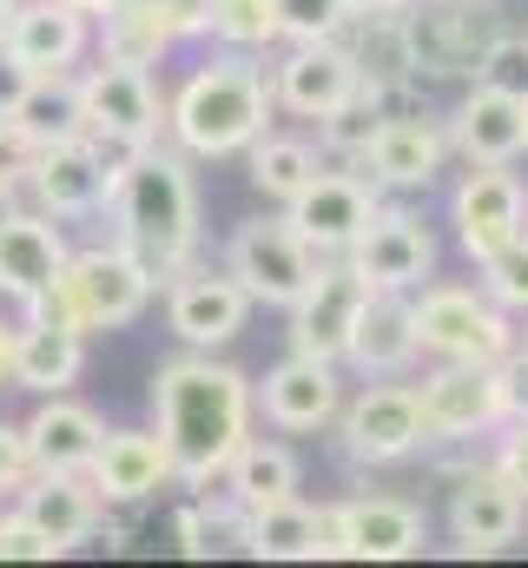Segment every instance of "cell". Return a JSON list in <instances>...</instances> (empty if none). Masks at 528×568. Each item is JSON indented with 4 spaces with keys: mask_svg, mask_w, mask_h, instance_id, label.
Wrapping results in <instances>:
<instances>
[{
    "mask_svg": "<svg viewBox=\"0 0 528 568\" xmlns=\"http://www.w3.org/2000/svg\"><path fill=\"white\" fill-rule=\"evenodd\" d=\"M106 212L120 225L113 245H126L152 278H179L192 265V252H199V192H192V172L172 152L139 145L113 172Z\"/></svg>",
    "mask_w": 528,
    "mask_h": 568,
    "instance_id": "obj_2",
    "label": "cell"
},
{
    "mask_svg": "<svg viewBox=\"0 0 528 568\" xmlns=\"http://www.w3.org/2000/svg\"><path fill=\"white\" fill-rule=\"evenodd\" d=\"M80 13H113V7H126V0H73Z\"/></svg>",
    "mask_w": 528,
    "mask_h": 568,
    "instance_id": "obj_48",
    "label": "cell"
},
{
    "mask_svg": "<svg viewBox=\"0 0 528 568\" xmlns=\"http://www.w3.org/2000/svg\"><path fill=\"white\" fill-rule=\"evenodd\" d=\"M13 7H20V0H0V27H7V13H13Z\"/></svg>",
    "mask_w": 528,
    "mask_h": 568,
    "instance_id": "obj_49",
    "label": "cell"
},
{
    "mask_svg": "<svg viewBox=\"0 0 528 568\" xmlns=\"http://www.w3.org/2000/svg\"><path fill=\"white\" fill-rule=\"evenodd\" d=\"M423 424L429 443H469L483 429L502 424V390H496V364H436L423 384Z\"/></svg>",
    "mask_w": 528,
    "mask_h": 568,
    "instance_id": "obj_14",
    "label": "cell"
},
{
    "mask_svg": "<svg viewBox=\"0 0 528 568\" xmlns=\"http://www.w3.org/2000/svg\"><path fill=\"white\" fill-rule=\"evenodd\" d=\"M271 113H277L271 73L252 67L245 53H225V60H205L179 87V100L165 106V126L199 159H232V152H252V140L271 133Z\"/></svg>",
    "mask_w": 528,
    "mask_h": 568,
    "instance_id": "obj_3",
    "label": "cell"
},
{
    "mask_svg": "<svg viewBox=\"0 0 528 568\" xmlns=\"http://www.w3.org/2000/svg\"><path fill=\"white\" fill-rule=\"evenodd\" d=\"M351 20V0H277L284 40H337Z\"/></svg>",
    "mask_w": 528,
    "mask_h": 568,
    "instance_id": "obj_37",
    "label": "cell"
},
{
    "mask_svg": "<svg viewBox=\"0 0 528 568\" xmlns=\"http://www.w3.org/2000/svg\"><path fill=\"white\" fill-rule=\"evenodd\" d=\"M364 297H370V284L351 272V258H344V265H317V278L304 284V297L291 304V351L344 364L351 324H357Z\"/></svg>",
    "mask_w": 528,
    "mask_h": 568,
    "instance_id": "obj_17",
    "label": "cell"
},
{
    "mask_svg": "<svg viewBox=\"0 0 528 568\" xmlns=\"http://www.w3.org/2000/svg\"><path fill=\"white\" fill-rule=\"evenodd\" d=\"M351 272L377 291H416V284L436 272V239L409 219V212H377L370 232L344 252Z\"/></svg>",
    "mask_w": 528,
    "mask_h": 568,
    "instance_id": "obj_19",
    "label": "cell"
},
{
    "mask_svg": "<svg viewBox=\"0 0 528 568\" xmlns=\"http://www.w3.org/2000/svg\"><path fill=\"white\" fill-rule=\"evenodd\" d=\"M496 390H502V424L528 417V351H509L496 364Z\"/></svg>",
    "mask_w": 528,
    "mask_h": 568,
    "instance_id": "obj_40",
    "label": "cell"
},
{
    "mask_svg": "<svg viewBox=\"0 0 528 568\" xmlns=\"http://www.w3.org/2000/svg\"><path fill=\"white\" fill-rule=\"evenodd\" d=\"M252 317V291L232 278V272H179L172 278V297H165V324L185 351H219L245 331Z\"/></svg>",
    "mask_w": 528,
    "mask_h": 568,
    "instance_id": "obj_13",
    "label": "cell"
},
{
    "mask_svg": "<svg viewBox=\"0 0 528 568\" xmlns=\"http://www.w3.org/2000/svg\"><path fill=\"white\" fill-rule=\"evenodd\" d=\"M132 159V145H100L93 133H67V140L40 145V165L27 179V192L40 199V212L53 219H87L106 205L113 192V172Z\"/></svg>",
    "mask_w": 528,
    "mask_h": 568,
    "instance_id": "obj_7",
    "label": "cell"
},
{
    "mask_svg": "<svg viewBox=\"0 0 528 568\" xmlns=\"http://www.w3.org/2000/svg\"><path fill=\"white\" fill-rule=\"evenodd\" d=\"M528 523V496L489 463V469H463L449 489V536L463 556H496L522 536Z\"/></svg>",
    "mask_w": 528,
    "mask_h": 568,
    "instance_id": "obj_12",
    "label": "cell"
},
{
    "mask_svg": "<svg viewBox=\"0 0 528 568\" xmlns=\"http://www.w3.org/2000/svg\"><path fill=\"white\" fill-rule=\"evenodd\" d=\"M87 476H93V489L106 503H145L165 483H179L172 449H165L159 429H106V443H100V456H93Z\"/></svg>",
    "mask_w": 528,
    "mask_h": 568,
    "instance_id": "obj_25",
    "label": "cell"
},
{
    "mask_svg": "<svg viewBox=\"0 0 528 568\" xmlns=\"http://www.w3.org/2000/svg\"><path fill=\"white\" fill-rule=\"evenodd\" d=\"M212 40H225L232 53H258L271 40H284L277 0H212Z\"/></svg>",
    "mask_w": 528,
    "mask_h": 568,
    "instance_id": "obj_34",
    "label": "cell"
},
{
    "mask_svg": "<svg viewBox=\"0 0 528 568\" xmlns=\"http://www.w3.org/2000/svg\"><path fill=\"white\" fill-rule=\"evenodd\" d=\"M20 120H27L40 140H67V133H87V120H80V87H73L67 73H47V80H33V93H27Z\"/></svg>",
    "mask_w": 528,
    "mask_h": 568,
    "instance_id": "obj_35",
    "label": "cell"
},
{
    "mask_svg": "<svg viewBox=\"0 0 528 568\" xmlns=\"http://www.w3.org/2000/svg\"><path fill=\"white\" fill-rule=\"evenodd\" d=\"M67 265V239L53 225V212H0V297L27 304L40 297L47 284L60 278Z\"/></svg>",
    "mask_w": 528,
    "mask_h": 568,
    "instance_id": "obj_23",
    "label": "cell"
},
{
    "mask_svg": "<svg viewBox=\"0 0 528 568\" xmlns=\"http://www.w3.org/2000/svg\"><path fill=\"white\" fill-rule=\"evenodd\" d=\"M73 87H80V120H87V133L100 145H132L139 152V145L159 140L165 100H159V87H152L145 67L100 53V67H87Z\"/></svg>",
    "mask_w": 528,
    "mask_h": 568,
    "instance_id": "obj_6",
    "label": "cell"
},
{
    "mask_svg": "<svg viewBox=\"0 0 528 568\" xmlns=\"http://www.w3.org/2000/svg\"><path fill=\"white\" fill-rule=\"evenodd\" d=\"M165 47H179V33H172V20L159 13V0H126V7L100 13V53H106V60L159 67Z\"/></svg>",
    "mask_w": 528,
    "mask_h": 568,
    "instance_id": "obj_31",
    "label": "cell"
},
{
    "mask_svg": "<svg viewBox=\"0 0 528 568\" xmlns=\"http://www.w3.org/2000/svg\"><path fill=\"white\" fill-rule=\"evenodd\" d=\"M20 516L53 542V556H67V549H80L100 529L106 496L87 483V469H33L20 483Z\"/></svg>",
    "mask_w": 528,
    "mask_h": 568,
    "instance_id": "obj_18",
    "label": "cell"
},
{
    "mask_svg": "<svg viewBox=\"0 0 528 568\" xmlns=\"http://www.w3.org/2000/svg\"><path fill=\"white\" fill-rule=\"evenodd\" d=\"M384 120H390V113H384V93H377V87H357V93H351L337 113H324V120H317V133H324V145H331V152H344V159H364Z\"/></svg>",
    "mask_w": 528,
    "mask_h": 568,
    "instance_id": "obj_33",
    "label": "cell"
},
{
    "mask_svg": "<svg viewBox=\"0 0 528 568\" xmlns=\"http://www.w3.org/2000/svg\"><path fill=\"white\" fill-rule=\"evenodd\" d=\"M416 344L436 364H502L516 351L509 311L469 284H429L416 297Z\"/></svg>",
    "mask_w": 528,
    "mask_h": 568,
    "instance_id": "obj_5",
    "label": "cell"
},
{
    "mask_svg": "<svg viewBox=\"0 0 528 568\" xmlns=\"http://www.w3.org/2000/svg\"><path fill=\"white\" fill-rule=\"evenodd\" d=\"M483 291H489L502 311H522L528 317V232L509 239L496 258H483Z\"/></svg>",
    "mask_w": 528,
    "mask_h": 568,
    "instance_id": "obj_36",
    "label": "cell"
},
{
    "mask_svg": "<svg viewBox=\"0 0 528 568\" xmlns=\"http://www.w3.org/2000/svg\"><path fill=\"white\" fill-rule=\"evenodd\" d=\"M317 252L291 232V219H252L232 232V252H225V272L252 291V304H297L304 284L317 278Z\"/></svg>",
    "mask_w": 528,
    "mask_h": 568,
    "instance_id": "obj_8",
    "label": "cell"
},
{
    "mask_svg": "<svg viewBox=\"0 0 528 568\" xmlns=\"http://www.w3.org/2000/svg\"><path fill=\"white\" fill-rule=\"evenodd\" d=\"M476 87H496V93H509V100H528V33L522 40H496L483 60H476Z\"/></svg>",
    "mask_w": 528,
    "mask_h": 568,
    "instance_id": "obj_38",
    "label": "cell"
},
{
    "mask_svg": "<svg viewBox=\"0 0 528 568\" xmlns=\"http://www.w3.org/2000/svg\"><path fill=\"white\" fill-rule=\"evenodd\" d=\"M225 496L238 509H264V503H291L297 496V456L284 443H264V436H245L232 469H225Z\"/></svg>",
    "mask_w": 528,
    "mask_h": 568,
    "instance_id": "obj_30",
    "label": "cell"
},
{
    "mask_svg": "<svg viewBox=\"0 0 528 568\" xmlns=\"http://www.w3.org/2000/svg\"><path fill=\"white\" fill-rule=\"evenodd\" d=\"M33 80H40V73H33V67H27V60H20V53H13V47L0 40V120L27 106V93H33Z\"/></svg>",
    "mask_w": 528,
    "mask_h": 568,
    "instance_id": "obj_41",
    "label": "cell"
},
{
    "mask_svg": "<svg viewBox=\"0 0 528 568\" xmlns=\"http://www.w3.org/2000/svg\"><path fill=\"white\" fill-rule=\"evenodd\" d=\"M13 351H20V324H7V317H0V390L13 384Z\"/></svg>",
    "mask_w": 528,
    "mask_h": 568,
    "instance_id": "obj_46",
    "label": "cell"
},
{
    "mask_svg": "<svg viewBox=\"0 0 528 568\" xmlns=\"http://www.w3.org/2000/svg\"><path fill=\"white\" fill-rule=\"evenodd\" d=\"M80 364H87V337H80V331H67V324H40V317H27V324H20L13 390H33V397L73 390Z\"/></svg>",
    "mask_w": 528,
    "mask_h": 568,
    "instance_id": "obj_29",
    "label": "cell"
},
{
    "mask_svg": "<svg viewBox=\"0 0 528 568\" xmlns=\"http://www.w3.org/2000/svg\"><path fill=\"white\" fill-rule=\"evenodd\" d=\"M87 20L93 13H80L73 0H20L13 13H7V27H0V40L47 80V73H67L80 53H87Z\"/></svg>",
    "mask_w": 528,
    "mask_h": 568,
    "instance_id": "obj_21",
    "label": "cell"
},
{
    "mask_svg": "<svg viewBox=\"0 0 528 568\" xmlns=\"http://www.w3.org/2000/svg\"><path fill=\"white\" fill-rule=\"evenodd\" d=\"M159 13L172 20V33H179V40L212 33V0H159Z\"/></svg>",
    "mask_w": 528,
    "mask_h": 568,
    "instance_id": "obj_45",
    "label": "cell"
},
{
    "mask_svg": "<svg viewBox=\"0 0 528 568\" xmlns=\"http://www.w3.org/2000/svg\"><path fill=\"white\" fill-rule=\"evenodd\" d=\"M522 337H528V331H522ZM522 351H528V344H522Z\"/></svg>",
    "mask_w": 528,
    "mask_h": 568,
    "instance_id": "obj_51",
    "label": "cell"
},
{
    "mask_svg": "<svg viewBox=\"0 0 528 568\" xmlns=\"http://www.w3.org/2000/svg\"><path fill=\"white\" fill-rule=\"evenodd\" d=\"M449 145L469 165H516L528 152V100H509L496 87H476L456 120H449Z\"/></svg>",
    "mask_w": 528,
    "mask_h": 568,
    "instance_id": "obj_26",
    "label": "cell"
},
{
    "mask_svg": "<svg viewBox=\"0 0 528 568\" xmlns=\"http://www.w3.org/2000/svg\"><path fill=\"white\" fill-rule=\"evenodd\" d=\"M496 469H502V476H509V483L528 496V417H516V424H509L502 449H496Z\"/></svg>",
    "mask_w": 528,
    "mask_h": 568,
    "instance_id": "obj_44",
    "label": "cell"
},
{
    "mask_svg": "<svg viewBox=\"0 0 528 568\" xmlns=\"http://www.w3.org/2000/svg\"><path fill=\"white\" fill-rule=\"evenodd\" d=\"M337 536H344V556H357V562H409V556H423L429 523L416 503L351 496V503H337Z\"/></svg>",
    "mask_w": 528,
    "mask_h": 568,
    "instance_id": "obj_20",
    "label": "cell"
},
{
    "mask_svg": "<svg viewBox=\"0 0 528 568\" xmlns=\"http://www.w3.org/2000/svg\"><path fill=\"white\" fill-rule=\"evenodd\" d=\"M449 225H456V245L483 265L496 258L509 239L528 232V185L509 165H476L456 192H449Z\"/></svg>",
    "mask_w": 528,
    "mask_h": 568,
    "instance_id": "obj_10",
    "label": "cell"
},
{
    "mask_svg": "<svg viewBox=\"0 0 528 568\" xmlns=\"http://www.w3.org/2000/svg\"><path fill=\"white\" fill-rule=\"evenodd\" d=\"M396 7H409V0H351V20H364V13H396Z\"/></svg>",
    "mask_w": 528,
    "mask_h": 568,
    "instance_id": "obj_47",
    "label": "cell"
},
{
    "mask_svg": "<svg viewBox=\"0 0 528 568\" xmlns=\"http://www.w3.org/2000/svg\"><path fill=\"white\" fill-rule=\"evenodd\" d=\"M159 278L132 258L126 245H93V252H67L60 278L47 284L40 297H27V317L40 324H67L80 337L93 331H120L152 304Z\"/></svg>",
    "mask_w": 528,
    "mask_h": 568,
    "instance_id": "obj_4",
    "label": "cell"
},
{
    "mask_svg": "<svg viewBox=\"0 0 528 568\" xmlns=\"http://www.w3.org/2000/svg\"><path fill=\"white\" fill-rule=\"evenodd\" d=\"M429 443V424H423V397L416 384H364L351 404H344V456L364 463V469H384V463H403Z\"/></svg>",
    "mask_w": 528,
    "mask_h": 568,
    "instance_id": "obj_9",
    "label": "cell"
},
{
    "mask_svg": "<svg viewBox=\"0 0 528 568\" xmlns=\"http://www.w3.org/2000/svg\"><path fill=\"white\" fill-rule=\"evenodd\" d=\"M172 529H179V549H185L192 562H199V556H212V529H219V523H212V509H205V503H185V509L172 516Z\"/></svg>",
    "mask_w": 528,
    "mask_h": 568,
    "instance_id": "obj_43",
    "label": "cell"
},
{
    "mask_svg": "<svg viewBox=\"0 0 528 568\" xmlns=\"http://www.w3.org/2000/svg\"><path fill=\"white\" fill-rule=\"evenodd\" d=\"M152 410H159V436L172 449L179 483L185 489H212V483H225L238 443L252 436L258 390L245 384V371L212 364V351H185V357L159 364Z\"/></svg>",
    "mask_w": 528,
    "mask_h": 568,
    "instance_id": "obj_1",
    "label": "cell"
},
{
    "mask_svg": "<svg viewBox=\"0 0 528 568\" xmlns=\"http://www.w3.org/2000/svg\"><path fill=\"white\" fill-rule=\"evenodd\" d=\"M311 179H317V152H311L304 140H284V133H264V140H252V185H258L264 199L291 205Z\"/></svg>",
    "mask_w": 528,
    "mask_h": 568,
    "instance_id": "obj_32",
    "label": "cell"
},
{
    "mask_svg": "<svg viewBox=\"0 0 528 568\" xmlns=\"http://www.w3.org/2000/svg\"><path fill=\"white\" fill-rule=\"evenodd\" d=\"M33 476V449H27V424H0V489H20Z\"/></svg>",
    "mask_w": 528,
    "mask_h": 568,
    "instance_id": "obj_42",
    "label": "cell"
},
{
    "mask_svg": "<svg viewBox=\"0 0 528 568\" xmlns=\"http://www.w3.org/2000/svg\"><path fill=\"white\" fill-rule=\"evenodd\" d=\"M7 199H13V192H0V212H7Z\"/></svg>",
    "mask_w": 528,
    "mask_h": 568,
    "instance_id": "obj_50",
    "label": "cell"
},
{
    "mask_svg": "<svg viewBox=\"0 0 528 568\" xmlns=\"http://www.w3.org/2000/svg\"><path fill=\"white\" fill-rule=\"evenodd\" d=\"M258 410H264V424L271 429H291V436H311V429L337 424V417H344L337 364H331V357H304V351H291L284 364L264 371Z\"/></svg>",
    "mask_w": 528,
    "mask_h": 568,
    "instance_id": "obj_16",
    "label": "cell"
},
{
    "mask_svg": "<svg viewBox=\"0 0 528 568\" xmlns=\"http://www.w3.org/2000/svg\"><path fill=\"white\" fill-rule=\"evenodd\" d=\"M416 304H409V291H377L370 284V297H364V311H357V324H351V351H344V364H357L364 377H396V371H409L416 364Z\"/></svg>",
    "mask_w": 528,
    "mask_h": 568,
    "instance_id": "obj_24",
    "label": "cell"
},
{
    "mask_svg": "<svg viewBox=\"0 0 528 568\" xmlns=\"http://www.w3.org/2000/svg\"><path fill=\"white\" fill-rule=\"evenodd\" d=\"M100 443H106V424H100L87 404H73L67 390H53V397L27 417V449H33V469H93Z\"/></svg>",
    "mask_w": 528,
    "mask_h": 568,
    "instance_id": "obj_28",
    "label": "cell"
},
{
    "mask_svg": "<svg viewBox=\"0 0 528 568\" xmlns=\"http://www.w3.org/2000/svg\"><path fill=\"white\" fill-rule=\"evenodd\" d=\"M245 549L264 556V562H317V556H344L337 503H331V509H304V503L291 496V503L245 509Z\"/></svg>",
    "mask_w": 528,
    "mask_h": 568,
    "instance_id": "obj_22",
    "label": "cell"
},
{
    "mask_svg": "<svg viewBox=\"0 0 528 568\" xmlns=\"http://www.w3.org/2000/svg\"><path fill=\"white\" fill-rule=\"evenodd\" d=\"M357 87H364V73H357L351 47H337V40H291V53L271 67V93H277V106L297 113V120H324V113H337Z\"/></svg>",
    "mask_w": 528,
    "mask_h": 568,
    "instance_id": "obj_15",
    "label": "cell"
},
{
    "mask_svg": "<svg viewBox=\"0 0 528 568\" xmlns=\"http://www.w3.org/2000/svg\"><path fill=\"white\" fill-rule=\"evenodd\" d=\"M377 212H384V205H377V192H370L357 172H317V179L284 205L291 232H297L317 258H344V252L370 232Z\"/></svg>",
    "mask_w": 528,
    "mask_h": 568,
    "instance_id": "obj_11",
    "label": "cell"
},
{
    "mask_svg": "<svg viewBox=\"0 0 528 568\" xmlns=\"http://www.w3.org/2000/svg\"><path fill=\"white\" fill-rule=\"evenodd\" d=\"M40 145H47V140H40L20 113H7V120H0V192H20V185L33 179Z\"/></svg>",
    "mask_w": 528,
    "mask_h": 568,
    "instance_id": "obj_39",
    "label": "cell"
},
{
    "mask_svg": "<svg viewBox=\"0 0 528 568\" xmlns=\"http://www.w3.org/2000/svg\"><path fill=\"white\" fill-rule=\"evenodd\" d=\"M443 159H449V133H443L436 120H416V113L384 120L377 140H370V152H364V165L377 172V185H396V192H423V185H436Z\"/></svg>",
    "mask_w": 528,
    "mask_h": 568,
    "instance_id": "obj_27",
    "label": "cell"
}]
</instances>
